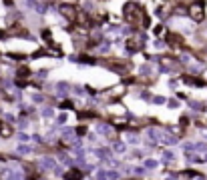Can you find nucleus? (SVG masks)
I'll list each match as a JSON object with an SVG mask.
<instances>
[{"label": "nucleus", "mask_w": 207, "mask_h": 180, "mask_svg": "<svg viewBox=\"0 0 207 180\" xmlns=\"http://www.w3.org/2000/svg\"><path fill=\"white\" fill-rule=\"evenodd\" d=\"M189 16L193 20H201L203 18V4L201 2H193L191 8H189Z\"/></svg>", "instance_id": "1"}]
</instances>
